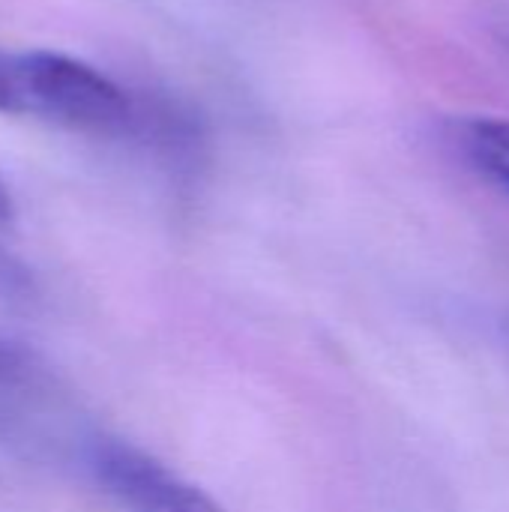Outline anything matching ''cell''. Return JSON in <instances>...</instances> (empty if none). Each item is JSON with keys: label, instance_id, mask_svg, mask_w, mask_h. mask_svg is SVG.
I'll list each match as a JSON object with an SVG mask.
<instances>
[{"label": "cell", "instance_id": "6da1fadb", "mask_svg": "<svg viewBox=\"0 0 509 512\" xmlns=\"http://www.w3.org/2000/svg\"><path fill=\"white\" fill-rule=\"evenodd\" d=\"M0 111L81 132L135 123V105L117 81L57 51H0Z\"/></svg>", "mask_w": 509, "mask_h": 512}, {"label": "cell", "instance_id": "7a4b0ae2", "mask_svg": "<svg viewBox=\"0 0 509 512\" xmlns=\"http://www.w3.org/2000/svg\"><path fill=\"white\" fill-rule=\"evenodd\" d=\"M90 468L123 512H222L198 486L129 444H96Z\"/></svg>", "mask_w": 509, "mask_h": 512}, {"label": "cell", "instance_id": "3957f363", "mask_svg": "<svg viewBox=\"0 0 509 512\" xmlns=\"http://www.w3.org/2000/svg\"><path fill=\"white\" fill-rule=\"evenodd\" d=\"M450 141L483 180L509 195V120L486 114L459 117L450 123Z\"/></svg>", "mask_w": 509, "mask_h": 512}, {"label": "cell", "instance_id": "277c9868", "mask_svg": "<svg viewBox=\"0 0 509 512\" xmlns=\"http://www.w3.org/2000/svg\"><path fill=\"white\" fill-rule=\"evenodd\" d=\"M30 291H33V282H30L27 267H24L18 258H12V255L0 246V300L18 303V300H24Z\"/></svg>", "mask_w": 509, "mask_h": 512}, {"label": "cell", "instance_id": "5b68a950", "mask_svg": "<svg viewBox=\"0 0 509 512\" xmlns=\"http://www.w3.org/2000/svg\"><path fill=\"white\" fill-rule=\"evenodd\" d=\"M21 369V354L12 351L6 342H0V378H12Z\"/></svg>", "mask_w": 509, "mask_h": 512}, {"label": "cell", "instance_id": "8992f818", "mask_svg": "<svg viewBox=\"0 0 509 512\" xmlns=\"http://www.w3.org/2000/svg\"><path fill=\"white\" fill-rule=\"evenodd\" d=\"M9 219H12V195H9V189H6V183L0 177V222H9Z\"/></svg>", "mask_w": 509, "mask_h": 512}, {"label": "cell", "instance_id": "52a82bcc", "mask_svg": "<svg viewBox=\"0 0 509 512\" xmlns=\"http://www.w3.org/2000/svg\"><path fill=\"white\" fill-rule=\"evenodd\" d=\"M504 39H507V45H509V30H507V33H504Z\"/></svg>", "mask_w": 509, "mask_h": 512}]
</instances>
